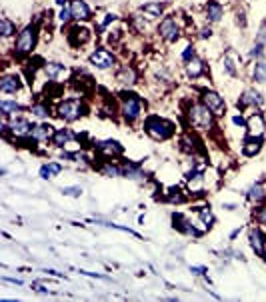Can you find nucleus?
Returning <instances> with one entry per match:
<instances>
[{
  "instance_id": "f257e3e1",
  "label": "nucleus",
  "mask_w": 266,
  "mask_h": 302,
  "mask_svg": "<svg viewBox=\"0 0 266 302\" xmlns=\"http://www.w3.org/2000/svg\"><path fill=\"white\" fill-rule=\"evenodd\" d=\"M144 130L154 140H166V138H170L174 134V124L164 120V118H160V116H150L144 122Z\"/></svg>"
},
{
  "instance_id": "f03ea898",
  "label": "nucleus",
  "mask_w": 266,
  "mask_h": 302,
  "mask_svg": "<svg viewBox=\"0 0 266 302\" xmlns=\"http://www.w3.org/2000/svg\"><path fill=\"white\" fill-rule=\"evenodd\" d=\"M188 120L198 130H212V126H214V114L204 104H192L188 108Z\"/></svg>"
},
{
  "instance_id": "7ed1b4c3",
  "label": "nucleus",
  "mask_w": 266,
  "mask_h": 302,
  "mask_svg": "<svg viewBox=\"0 0 266 302\" xmlns=\"http://www.w3.org/2000/svg\"><path fill=\"white\" fill-rule=\"evenodd\" d=\"M56 114H58L64 122H74V120H78V118L84 116V104L80 102L78 98L62 100V102L56 106Z\"/></svg>"
},
{
  "instance_id": "20e7f679",
  "label": "nucleus",
  "mask_w": 266,
  "mask_h": 302,
  "mask_svg": "<svg viewBox=\"0 0 266 302\" xmlns=\"http://www.w3.org/2000/svg\"><path fill=\"white\" fill-rule=\"evenodd\" d=\"M36 44V28L34 26H26L20 30L16 44H14V54L16 56H26L32 52V48Z\"/></svg>"
},
{
  "instance_id": "39448f33",
  "label": "nucleus",
  "mask_w": 266,
  "mask_h": 302,
  "mask_svg": "<svg viewBox=\"0 0 266 302\" xmlns=\"http://www.w3.org/2000/svg\"><path fill=\"white\" fill-rule=\"evenodd\" d=\"M140 114H142V100L138 96H134V94L126 96L122 100V118L128 124H132V122H136L140 118Z\"/></svg>"
},
{
  "instance_id": "423d86ee",
  "label": "nucleus",
  "mask_w": 266,
  "mask_h": 302,
  "mask_svg": "<svg viewBox=\"0 0 266 302\" xmlns=\"http://www.w3.org/2000/svg\"><path fill=\"white\" fill-rule=\"evenodd\" d=\"M202 104L214 114V116H224L226 112V102H224V98L216 92H212V90H206L202 92Z\"/></svg>"
},
{
  "instance_id": "0eeeda50",
  "label": "nucleus",
  "mask_w": 266,
  "mask_h": 302,
  "mask_svg": "<svg viewBox=\"0 0 266 302\" xmlns=\"http://www.w3.org/2000/svg\"><path fill=\"white\" fill-rule=\"evenodd\" d=\"M88 60H90V64H92V66H96V68H100V70L112 68V66H114V62H116L114 54L110 52V50H106V48H96L94 52L88 56Z\"/></svg>"
},
{
  "instance_id": "6e6552de",
  "label": "nucleus",
  "mask_w": 266,
  "mask_h": 302,
  "mask_svg": "<svg viewBox=\"0 0 266 302\" xmlns=\"http://www.w3.org/2000/svg\"><path fill=\"white\" fill-rule=\"evenodd\" d=\"M158 34H160L166 42H176V40H178V36H180V26H178V22L174 20V16H166V18L160 22V26H158Z\"/></svg>"
},
{
  "instance_id": "1a4fd4ad",
  "label": "nucleus",
  "mask_w": 266,
  "mask_h": 302,
  "mask_svg": "<svg viewBox=\"0 0 266 302\" xmlns=\"http://www.w3.org/2000/svg\"><path fill=\"white\" fill-rule=\"evenodd\" d=\"M248 240H250V246H252V250L258 254V256H262L264 254V250H266V236H264V232L260 230V228H250V232H248Z\"/></svg>"
},
{
  "instance_id": "9d476101",
  "label": "nucleus",
  "mask_w": 266,
  "mask_h": 302,
  "mask_svg": "<svg viewBox=\"0 0 266 302\" xmlns=\"http://www.w3.org/2000/svg\"><path fill=\"white\" fill-rule=\"evenodd\" d=\"M264 102V98L260 92H256L254 88H248L240 94V100H238V106L240 108H246V106H260Z\"/></svg>"
},
{
  "instance_id": "9b49d317",
  "label": "nucleus",
  "mask_w": 266,
  "mask_h": 302,
  "mask_svg": "<svg viewBox=\"0 0 266 302\" xmlns=\"http://www.w3.org/2000/svg\"><path fill=\"white\" fill-rule=\"evenodd\" d=\"M22 82H20V76L16 74H4L2 80H0V92L2 94H16L20 90Z\"/></svg>"
},
{
  "instance_id": "f8f14e48",
  "label": "nucleus",
  "mask_w": 266,
  "mask_h": 302,
  "mask_svg": "<svg viewBox=\"0 0 266 302\" xmlns=\"http://www.w3.org/2000/svg\"><path fill=\"white\" fill-rule=\"evenodd\" d=\"M246 128H248V134L250 136H262L264 130H266V120L262 114H252L248 120H246Z\"/></svg>"
},
{
  "instance_id": "ddd939ff",
  "label": "nucleus",
  "mask_w": 266,
  "mask_h": 302,
  "mask_svg": "<svg viewBox=\"0 0 266 302\" xmlns=\"http://www.w3.org/2000/svg\"><path fill=\"white\" fill-rule=\"evenodd\" d=\"M70 10H72V18L78 20V22H84V20H90V8L84 0H72L70 2Z\"/></svg>"
},
{
  "instance_id": "4468645a",
  "label": "nucleus",
  "mask_w": 266,
  "mask_h": 302,
  "mask_svg": "<svg viewBox=\"0 0 266 302\" xmlns=\"http://www.w3.org/2000/svg\"><path fill=\"white\" fill-rule=\"evenodd\" d=\"M96 146H98L100 152L106 154V156H120V154L124 152L122 144L116 142V140H102V142H98Z\"/></svg>"
},
{
  "instance_id": "2eb2a0df",
  "label": "nucleus",
  "mask_w": 266,
  "mask_h": 302,
  "mask_svg": "<svg viewBox=\"0 0 266 302\" xmlns=\"http://www.w3.org/2000/svg\"><path fill=\"white\" fill-rule=\"evenodd\" d=\"M28 136L32 140H36V142H46L48 138L54 136V128H52L50 124H36V126H32Z\"/></svg>"
},
{
  "instance_id": "dca6fc26",
  "label": "nucleus",
  "mask_w": 266,
  "mask_h": 302,
  "mask_svg": "<svg viewBox=\"0 0 266 302\" xmlns=\"http://www.w3.org/2000/svg\"><path fill=\"white\" fill-rule=\"evenodd\" d=\"M8 124H10V130H12L14 136H28L30 130H32L30 122L26 118H20V116H12L8 120Z\"/></svg>"
},
{
  "instance_id": "f3484780",
  "label": "nucleus",
  "mask_w": 266,
  "mask_h": 302,
  "mask_svg": "<svg viewBox=\"0 0 266 302\" xmlns=\"http://www.w3.org/2000/svg\"><path fill=\"white\" fill-rule=\"evenodd\" d=\"M136 70L132 68V66H128V64H124V66H120V70L116 72V82L118 84H122V86H132V84H136Z\"/></svg>"
},
{
  "instance_id": "a211bd4d",
  "label": "nucleus",
  "mask_w": 266,
  "mask_h": 302,
  "mask_svg": "<svg viewBox=\"0 0 266 302\" xmlns=\"http://www.w3.org/2000/svg\"><path fill=\"white\" fill-rule=\"evenodd\" d=\"M44 72L50 80H60L68 74V68L64 64H58V62H48V64H44Z\"/></svg>"
},
{
  "instance_id": "6ab92c4d",
  "label": "nucleus",
  "mask_w": 266,
  "mask_h": 302,
  "mask_svg": "<svg viewBox=\"0 0 266 302\" xmlns=\"http://www.w3.org/2000/svg\"><path fill=\"white\" fill-rule=\"evenodd\" d=\"M260 148H262V138L260 136H250L242 144V154L244 156H254V154L260 152Z\"/></svg>"
},
{
  "instance_id": "aec40b11",
  "label": "nucleus",
  "mask_w": 266,
  "mask_h": 302,
  "mask_svg": "<svg viewBox=\"0 0 266 302\" xmlns=\"http://www.w3.org/2000/svg\"><path fill=\"white\" fill-rule=\"evenodd\" d=\"M224 14V8L220 2H216V0H210V2L206 4V20L208 22H218Z\"/></svg>"
},
{
  "instance_id": "412c9836",
  "label": "nucleus",
  "mask_w": 266,
  "mask_h": 302,
  "mask_svg": "<svg viewBox=\"0 0 266 302\" xmlns=\"http://www.w3.org/2000/svg\"><path fill=\"white\" fill-rule=\"evenodd\" d=\"M76 136L70 128H60V130H54V136H52V142H54V146H66L68 142H72Z\"/></svg>"
},
{
  "instance_id": "4be33fe9",
  "label": "nucleus",
  "mask_w": 266,
  "mask_h": 302,
  "mask_svg": "<svg viewBox=\"0 0 266 302\" xmlns=\"http://www.w3.org/2000/svg\"><path fill=\"white\" fill-rule=\"evenodd\" d=\"M88 38H90V32H88L86 28H80V26L72 28L70 34H68V42H70L72 46H80V44H84Z\"/></svg>"
},
{
  "instance_id": "5701e85b",
  "label": "nucleus",
  "mask_w": 266,
  "mask_h": 302,
  "mask_svg": "<svg viewBox=\"0 0 266 302\" xmlns=\"http://www.w3.org/2000/svg\"><path fill=\"white\" fill-rule=\"evenodd\" d=\"M186 74H188L190 78H198L200 74H204V60H200L198 56L190 58V60L186 62Z\"/></svg>"
},
{
  "instance_id": "b1692460",
  "label": "nucleus",
  "mask_w": 266,
  "mask_h": 302,
  "mask_svg": "<svg viewBox=\"0 0 266 302\" xmlns=\"http://www.w3.org/2000/svg\"><path fill=\"white\" fill-rule=\"evenodd\" d=\"M148 18H160V14L164 12V4L162 2H148L140 8Z\"/></svg>"
},
{
  "instance_id": "393cba45",
  "label": "nucleus",
  "mask_w": 266,
  "mask_h": 302,
  "mask_svg": "<svg viewBox=\"0 0 266 302\" xmlns=\"http://www.w3.org/2000/svg\"><path fill=\"white\" fill-rule=\"evenodd\" d=\"M248 200L250 202H254V204H260V202H264V198H266V190H264V186L258 182V184H254L248 192Z\"/></svg>"
},
{
  "instance_id": "a878e982",
  "label": "nucleus",
  "mask_w": 266,
  "mask_h": 302,
  "mask_svg": "<svg viewBox=\"0 0 266 302\" xmlns=\"http://www.w3.org/2000/svg\"><path fill=\"white\" fill-rule=\"evenodd\" d=\"M62 172V164H58V162H48V164H44L42 168H40V176L42 178H52V176H56V174H60Z\"/></svg>"
},
{
  "instance_id": "bb28decb",
  "label": "nucleus",
  "mask_w": 266,
  "mask_h": 302,
  "mask_svg": "<svg viewBox=\"0 0 266 302\" xmlns=\"http://www.w3.org/2000/svg\"><path fill=\"white\" fill-rule=\"evenodd\" d=\"M0 110H2L4 116H12V114L20 112L22 106L18 102H14V100H2V102H0Z\"/></svg>"
},
{
  "instance_id": "cd10ccee",
  "label": "nucleus",
  "mask_w": 266,
  "mask_h": 302,
  "mask_svg": "<svg viewBox=\"0 0 266 302\" xmlns=\"http://www.w3.org/2000/svg\"><path fill=\"white\" fill-rule=\"evenodd\" d=\"M14 32H16V26L12 24L10 18H6V16L0 18V34H2L4 38H10Z\"/></svg>"
},
{
  "instance_id": "c85d7f7f",
  "label": "nucleus",
  "mask_w": 266,
  "mask_h": 302,
  "mask_svg": "<svg viewBox=\"0 0 266 302\" xmlns=\"http://www.w3.org/2000/svg\"><path fill=\"white\" fill-rule=\"evenodd\" d=\"M252 80L264 84L266 82V62H256L252 68Z\"/></svg>"
},
{
  "instance_id": "c756f323",
  "label": "nucleus",
  "mask_w": 266,
  "mask_h": 302,
  "mask_svg": "<svg viewBox=\"0 0 266 302\" xmlns=\"http://www.w3.org/2000/svg\"><path fill=\"white\" fill-rule=\"evenodd\" d=\"M166 200H168V202H172V204H182L184 200H186V196L182 194V190H180V188L172 186V188L168 190V196H166Z\"/></svg>"
},
{
  "instance_id": "7c9ffc66",
  "label": "nucleus",
  "mask_w": 266,
  "mask_h": 302,
  "mask_svg": "<svg viewBox=\"0 0 266 302\" xmlns=\"http://www.w3.org/2000/svg\"><path fill=\"white\" fill-rule=\"evenodd\" d=\"M198 216H200V222H202L206 228H210L212 224H214V214H212L210 208H198Z\"/></svg>"
},
{
  "instance_id": "2f4dec72",
  "label": "nucleus",
  "mask_w": 266,
  "mask_h": 302,
  "mask_svg": "<svg viewBox=\"0 0 266 302\" xmlns=\"http://www.w3.org/2000/svg\"><path fill=\"white\" fill-rule=\"evenodd\" d=\"M102 174H106L108 178H116V176L122 174V168H118V166L112 164V162H104V166H102Z\"/></svg>"
},
{
  "instance_id": "473e14b6",
  "label": "nucleus",
  "mask_w": 266,
  "mask_h": 302,
  "mask_svg": "<svg viewBox=\"0 0 266 302\" xmlns=\"http://www.w3.org/2000/svg\"><path fill=\"white\" fill-rule=\"evenodd\" d=\"M30 112H32V116H36V118H46L50 110H48L46 104H32V106H30Z\"/></svg>"
},
{
  "instance_id": "72a5a7b5",
  "label": "nucleus",
  "mask_w": 266,
  "mask_h": 302,
  "mask_svg": "<svg viewBox=\"0 0 266 302\" xmlns=\"http://www.w3.org/2000/svg\"><path fill=\"white\" fill-rule=\"evenodd\" d=\"M222 64H224V70H226V72H228L230 76H236V74H238V70H236V64H234L232 56H224Z\"/></svg>"
},
{
  "instance_id": "f704fd0d",
  "label": "nucleus",
  "mask_w": 266,
  "mask_h": 302,
  "mask_svg": "<svg viewBox=\"0 0 266 302\" xmlns=\"http://www.w3.org/2000/svg\"><path fill=\"white\" fill-rule=\"evenodd\" d=\"M262 54H264V44H258V42H256V44L252 46V50H250V56H252V58H260Z\"/></svg>"
},
{
  "instance_id": "c9c22d12",
  "label": "nucleus",
  "mask_w": 266,
  "mask_h": 302,
  "mask_svg": "<svg viewBox=\"0 0 266 302\" xmlns=\"http://www.w3.org/2000/svg\"><path fill=\"white\" fill-rule=\"evenodd\" d=\"M62 194H66V196H80L82 188L80 186H68V188H62Z\"/></svg>"
},
{
  "instance_id": "e433bc0d",
  "label": "nucleus",
  "mask_w": 266,
  "mask_h": 302,
  "mask_svg": "<svg viewBox=\"0 0 266 302\" xmlns=\"http://www.w3.org/2000/svg\"><path fill=\"white\" fill-rule=\"evenodd\" d=\"M196 56V52H194V46H186V50H184V52H182V60L184 62H188L190 58H194Z\"/></svg>"
},
{
  "instance_id": "4c0bfd02",
  "label": "nucleus",
  "mask_w": 266,
  "mask_h": 302,
  "mask_svg": "<svg viewBox=\"0 0 266 302\" xmlns=\"http://www.w3.org/2000/svg\"><path fill=\"white\" fill-rule=\"evenodd\" d=\"M256 42L266 46V26H260V30H258V34H256Z\"/></svg>"
},
{
  "instance_id": "58836bf2",
  "label": "nucleus",
  "mask_w": 266,
  "mask_h": 302,
  "mask_svg": "<svg viewBox=\"0 0 266 302\" xmlns=\"http://www.w3.org/2000/svg\"><path fill=\"white\" fill-rule=\"evenodd\" d=\"M256 220H258V224L266 226V206H262V208L258 210V214H256Z\"/></svg>"
},
{
  "instance_id": "ea45409f",
  "label": "nucleus",
  "mask_w": 266,
  "mask_h": 302,
  "mask_svg": "<svg viewBox=\"0 0 266 302\" xmlns=\"http://www.w3.org/2000/svg\"><path fill=\"white\" fill-rule=\"evenodd\" d=\"M70 18H72V10H70V6H68V8L64 6V10L60 12V20H62V22H68Z\"/></svg>"
},
{
  "instance_id": "a19ab883",
  "label": "nucleus",
  "mask_w": 266,
  "mask_h": 302,
  "mask_svg": "<svg viewBox=\"0 0 266 302\" xmlns=\"http://www.w3.org/2000/svg\"><path fill=\"white\" fill-rule=\"evenodd\" d=\"M190 272L196 274V276H204V274H206V268H204V266H192Z\"/></svg>"
},
{
  "instance_id": "79ce46f5",
  "label": "nucleus",
  "mask_w": 266,
  "mask_h": 302,
  "mask_svg": "<svg viewBox=\"0 0 266 302\" xmlns=\"http://www.w3.org/2000/svg\"><path fill=\"white\" fill-rule=\"evenodd\" d=\"M232 122H234L236 126H244V124H246V122H244V118H242L240 114H234V116H232Z\"/></svg>"
},
{
  "instance_id": "37998d69",
  "label": "nucleus",
  "mask_w": 266,
  "mask_h": 302,
  "mask_svg": "<svg viewBox=\"0 0 266 302\" xmlns=\"http://www.w3.org/2000/svg\"><path fill=\"white\" fill-rule=\"evenodd\" d=\"M210 34H212L210 28H202V30H200V38H210Z\"/></svg>"
},
{
  "instance_id": "c03bdc74",
  "label": "nucleus",
  "mask_w": 266,
  "mask_h": 302,
  "mask_svg": "<svg viewBox=\"0 0 266 302\" xmlns=\"http://www.w3.org/2000/svg\"><path fill=\"white\" fill-rule=\"evenodd\" d=\"M32 288H34L36 292H48V290H46L42 284H38V282H34V284H32Z\"/></svg>"
},
{
  "instance_id": "a18cd8bd",
  "label": "nucleus",
  "mask_w": 266,
  "mask_h": 302,
  "mask_svg": "<svg viewBox=\"0 0 266 302\" xmlns=\"http://www.w3.org/2000/svg\"><path fill=\"white\" fill-rule=\"evenodd\" d=\"M66 2L68 0H56V4H60V6H66Z\"/></svg>"
},
{
  "instance_id": "49530a36",
  "label": "nucleus",
  "mask_w": 266,
  "mask_h": 302,
  "mask_svg": "<svg viewBox=\"0 0 266 302\" xmlns=\"http://www.w3.org/2000/svg\"><path fill=\"white\" fill-rule=\"evenodd\" d=\"M262 258H264V260H266V250H264V254H262Z\"/></svg>"
}]
</instances>
